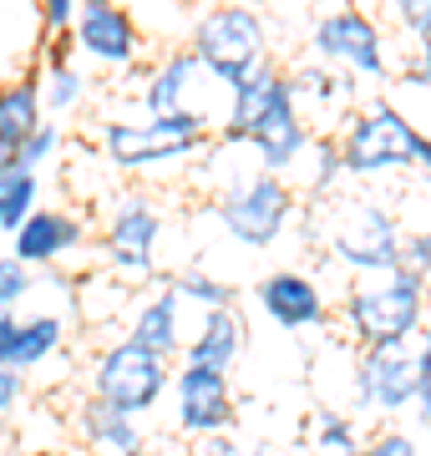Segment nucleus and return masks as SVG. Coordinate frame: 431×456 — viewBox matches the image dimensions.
<instances>
[{
  "mask_svg": "<svg viewBox=\"0 0 431 456\" xmlns=\"http://www.w3.org/2000/svg\"><path fill=\"white\" fill-rule=\"evenodd\" d=\"M427 310H431L427 279L401 264V269L365 274L361 284H350L340 320H346L355 345H396V340H416L427 330Z\"/></svg>",
  "mask_w": 431,
  "mask_h": 456,
  "instance_id": "nucleus-1",
  "label": "nucleus"
},
{
  "mask_svg": "<svg viewBox=\"0 0 431 456\" xmlns=\"http://www.w3.org/2000/svg\"><path fill=\"white\" fill-rule=\"evenodd\" d=\"M320 218H325V244L346 269L355 274H386L401 269V218L376 198L361 193H330L315 198Z\"/></svg>",
  "mask_w": 431,
  "mask_h": 456,
  "instance_id": "nucleus-2",
  "label": "nucleus"
},
{
  "mask_svg": "<svg viewBox=\"0 0 431 456\" xmlns=\"http://www.w3.org/2000/svg\"><path fill=\"white\" fill-rule=\"evenodd\" d=\"M335 142H340V158H346L350 178L406 173V167H421V152H427V137L391 102H370L365 112H350L346 127L335 132Z\"/></svg>",
  "mask_w": 431,
  "mask_h": 456,
  "instance_id": "nucleus-3",
  "label": "nucleus"
},
{
  "mask_svg": "<svg viewBox=\"0 0 431 456\" xmlns=\"http://www.w3.org/2000/svg\"><path fill=\"white\" fill-rule=\"evenodd\" d=\"M188 46L199 51L203 66H208L229 92L254 82L259 71H269V31H264V20H259V11L244 5V0L214 5V11L193 26V41H188Z\"/></svg>",
  "mask_w": 431,
  "mask_h": 456,
  "instance_id": "nucleus-4",
  "label": "nucleus"
},
{
  "mask_svg": "<svg viewBox=\"0 0 431 456\" xmlns=\"http://www.w3.org/2000/svg\"><path fill=\"white\" fill-rule=\"evenodd\" d=\"M416 355L411 340L396 345H361V355L350 365V411L355 416H401L416 406Z\"/></svg>",
  "mask_w": 431,
  "mask_h": 456,
  "instance_id": "nucleus-5",
  "label": "nucleus"
},
{
  "mask_svg": "<svg viewBox=\"0 0 431 456\" xmlns=\"http://www.w3.org/2000/svg\"><path fill=\"white\" fill-rule=\"evenodd\" d=\"M208 142V117L203 112H173V117H142V122H107L102 152L117 167H152L167 158H188Z\"/></svg>",
  "mask_w": 431,
  "mask_h": 456,
  "instance_id": "nucleus-6",
  "label": "nucleus"
},
{
  "mask_svg": "<svg viewBox=\"0 0 431 456\" xmlns=\"http://www.w3.org/2000/svg\"><path fill=\"white\" fill-rule=\"evenodd\" d=\"M167 391H173L167 355L137 345L133 335L107 345L97 355V365H92V395H102V401H112V406H122V411H133V416H148Z\"/></svg>",
  "mask_w": 431,
  "mask_h": 456,
  "instance_id": "nucleus-7",
  "label": "nucleus"
},
{
  "mask_svg": "<svg viewBox=\"0 0 431 456\" xmlns=\"http://www.w3.org/2000/svg\"><path fill=\"white\" fill-rule=\"evenodd\" d=\"M289 218H295V188H289V178L269 173V167H259L249 183H239V188H229V193L218 198V224H224V233L239 239V244H249V248L280 244Z\"/></svg>",
  "mask_w": 431,
  "mask_h": 456,
  "instance_id": "nucleus-8",
  "label": "nucleus"
},
{
  "mask_svg": "<svg viewBox=\"0 0 431 456\" xmlns=\"http://www.w3.org/2000/svg\"><path fill=\"white\" fill-rule=\"evenodd\" d=\"M173 421H178L183 436H193V441L233 431L239 401H233L229 370H208V365L183 360V370L173 375Z\"/></svg>",
  "mask_w": 431,
  "mask_h": 456,
  "instance_id": "nucleus-9",
  "label": "nucleus"
},
{
  "mask_svg": "<svg viewBox=\"0 0 431 456\" xmlns=\"http://www.w3.org/2000/svg\"><path fill=\"white\" fill-rule=\"evenodd\" d=\"M158 239H163V213L148 198H122L107 213V269L122 284H148L158 274Z\"/></svg>",
  "mask_w": 431,
  "mask_h": 456,
  "instance_id": "nucleus-10",
  "label": "nucleus"
},
{
  "mask_svg": "<svg viewBox=\"0 0 431 456\" xmlns=\"http://www.w3.org/2000/svg\"><path fill=\"white\" fill-rule=\"evenodd\" d=\"M310 46H315L320 61L340 66L350 77H386V46H381V31L376 20L355 11V5H340L330 16L315 20L310 31Z\"/></svg>",
  "mask_w": 431,
  "mask_h": 456,
  "instance_id": "nucleus-11",
  "label": "nucleus"
},
{
  "mask_svg": "<svg viewBox=\"0 0 431 456\" xmlns=\"http://www.w3.org/2000/svg\"><path fill=\"white\" fill-rule=\"evenodd\" d=\"M77 46L107 71H133L142 36H137L133 16L122 11V0H82L77 11Z\"/></svg>",
  "mask_w": 431,
  "mask_h": 456,
  "instance_id": "nucleus-12",
  "label": "nucleus"
},
{
  "mask_svg": "<svg viewBox=\"0 0 431 456\" xmlns=\"http://www.w3.org/2000/svg\"><path fill=\"white\" fill-rule=\"evenodd\" d=\"M259 310L280 330H315L330 320L320 279L299 274V269H274L269 279H259Z\"/></svg>",
  "mask_w": 431,
  "mask_h": 456,
  "instance_id": "nucleus-13",
  "label": "nucleus"
},
{
  "mask_svg": "<svg viewBox=\"0 0 431 456\" xmlns=\"http://www.w3.org/2000/svg\"><path fill=\"white\" fill-rule=\"evenodd\" d=\"M203 82H218V77L203 66L199 51H193V46H188V51H173L163 66H152V71H148V82H142L137 102H142V112H148V117L199 112V107H193V97H199Z\"/></svg>",
  "mask_w": 431,
  "mask_h": 456,
  "instance_id": "nucleus-14",
  "label": "nucleus"
},
{
  "mask_svg": "<svg viewBox=\"0 0 431 456\" xmlns=\"http://www.w3.org/2000/svg\"><path fill=\"white\" fill-rule=\"evenodd\" d=\"M295 107V92H289V77H280L274 66L259 71L254 82L233 86L229 92V112H224V137L229 142H249L254 132L264 127L269 117H280Z\"/></svg>",
  "mask_w": 431,
  "mask_h": 456,
  "instance_id": "nucleus-15",
  "label": "nucleus"
},
{
  "mask_svg": "<svg viewBox=\"0 0 431 456\" xmlns=\"http://www.w3.org/2000/svg\"><path fill=\"white\" fill-rule=\"evenodd\" d=\"M244 350H249V320H244V310L239 305H218V310H203V325L188 340L183 360L233 375V365L244 360Z\"/></svg>",
  "mask_w": 431,
  "mask_h": 456,
  "instance_id": "nucleus-16",
  "label": "nucleus"
},
{
  "mask_svg": "<svg viewBox=\"0 0 431 456\" xmlns=\"http://www.w3.org/2000/svg\"><path fill=\"white\" fill-rule=\"evenodd\" d=\"M82 218H71V213L61 208H36L26 224L11 233V254L16 259H26L31 269H46V264H61V254H71V248L82 244Z\"/></svg>",
  "mask_w": 431,
  "mask_h": 456,
  "instance_id": "nucleus-17",
  "label": "nucleus"
},
{
  "mask_svg": "<svg viewBox=\"0 0 431 456\" xmlns=\"http://www.w3.org/2000/svg\"><path fill=\"white\" fill-rule=\"evenodd\" d=\"M310 147H315V132H310V122L299 117V107L269 117L264 127L249 137V152L269 167V173H280V178H289V173L310 158Z\"/></svg>",
  "mask_w": 431,
  "mask_h": 456,
  "instance_id": "nucleus-18",
  "label": "nucleus"
},
{
  "mask_svg": "<svg viewBox=\"0 0 431 456\" xmlns=\"http://www.w3.org/2000/svg\"><path fill=\"white\" fill-rule=\"evenodd\" d=\"M289 92H295V107L305 122H315V117H340L350 107V71L330 61H305L289 71Z\"/></svg>",
  "mask_w": 431,
  "mask_h": 456,
  "instance_id": "nucleus-19",
  "label": "nucleus"
},
{
  "mask_svg": "<svg viewBox=\"0 0 431 456\" xmlns=\"http://www.w3.org/2000/svg\"><path fill=\"white\" fill-rule=\"evenodd\" d=\"M77 436L97 456H127L133 446H142V426H137L133 411L112 406L102 395H86L82 411H77Z\"/></svg>",
  "mask_w": 431,
  "mask_h": 456,
  "instance_id": "nucleus-20",
  "label": "nucleus"
},
{
  "mask_svg": "<svg viewBox=\"0 0 431 456\" xmlns=\"http://www.w3.org/2000/svg\"><path fill=\"white\" fill-rule=\"evenodd\" d=\"M183 299L173 284H163L158 294H148L142 305H137L133 314V340L137 345H148V350H158V355H183L188 350V340H183Z\"/></svg>",
  "mask_w": 431,
  "mask_h": 456,
  "instance_id": "nucleus-21",
  "label": "nucleus"
},
{
  "mask_svg": "<svg viewBox=\"0 0 431 456\" xmlns=\"http://www.w3.org/2000/svg\"><path fill=\"white\" fill-rule=\"evenodd\" d=\"M67 340V320L61 314H31V320H16V325L0 335V365H16V370H36L46 365Z\"/></svg>",
  "mask_w": 431,
  "mask_h": 456,
  "instance_id": "nucleus-22",
  "label": "nucleus"
},
{
  "mask_svg": "<svg viewBox=\"0 0 431 456\" xmlns=\"http://www.w3.org/2000/svg\"><path fill=\"white\" fill-rule=\"evenodd\" d=\"M41 112H46V97H41L36 82L0 86V137H11V142L26 147V137L41 127Z\"/></svg>",
  "mask_w": 431,
  "mask_h": 456,
  "instance_id": "nucleus-23",
  "label": "nucleus"
},
{
  "mask_svg": "<svg viewBox=\"0 0 431 456\" xmlns=\"http://www.w3.org/2000/svg\"><path fill=\"white\" fill-rule=\"evenodd\" d=\"M36 198H41L36 167H5V173H0V228L16 233V228L36 213Z\"/></svg>",
  "mask_w": 431,
  "mask_h": 456,
  "instance_id": "nucleus-24",
  "label": "nucleus"
},
{
  "mask_svg": "<svg viewBox=\"0 0 431 456\" xmlns=\"http://www.w3.org/2000/svg\"><path fill=\"white\" fill-rule=\"evenodd\" d=\"M310 446L315 456H355L365 446L361 436V421H355V411H315V421H310Z\"/></svg>",
  "mask_w": 431,
  "mask_h": 456,
  "instance_id": "nucleus-25",
  "label": "nucleus"
},
{
  "mask_svg": "<svg viewBox=\"0 0 431 456\" xmlns=\"http://www.w3.org/2000/svg\"><path fill=\"white\" fill-rule=\"evenodd\" d=\"M173 289L188 299V305H203V310H218V305H233V284H224V279H214L208 269H199V264H188V269H178V274L167 279Z\"/></svg>",
  "mask_w": 431,
  "mask_h": 456,
  "instance_id": "nucleus-26",
  "label": "nucleus"
},
{
  "mask_svg": "<svg viewBox=\"0 0 431 456\" xmlns=\"http://www.w3.org/2000/svg\"><path fill=\"white\" fill-rule=\"evenodd\" d=\"M41 97H46L51 112H77L82 97H86V77L67 61H51V77H46V92H41Z\"/></svg>",
  "mask_w": 431,
  "mask_h": 456,
  "instance_id": "nucleus-27",
  "label": "nucleus"
},
{
  "mask_svg": "<svg viewBox=\"0 0 431 456\" xmlns=\"http://www.w3.org/2000/svg\"><path fill=\"white\" fill-rule=\"evenodd\" d=\"M31 264L26 259H16V254H11V259H0V314L5 310H16L20 299H26V294H31Z\"/></svg>",
  "mask_w": 431,
  "mask_h": 456,
  "instance_id": "nucleus-28",
  "label": "nucleus"
},
{
  "mask_svg": "<svg viewBox=\"0 0 431 456\" xmlns=\"http://www.w3.org/2000/svg\"><path fill=\"white\" fill-rule=\"evenodd\" d=\"M401 264L411 269V274L431 279V218L421 228H411L406 239H401Z\"/></svg>",
  "mask_w": 431,
  "mask_h": 456,
  "instance_id": "nucleus-29",
  "label": "nucleus"
},
{
  "mask_svg": "<svg viewBox=\"0 0 431 456\" xmlns=\"http://www.w3.org/2000/svg\"><path fill=\"white\" fill-rule=\"evenodd\" d=\"M396 11V26L416 41H431V0H391Z\"/></svg>",
  "mask_w": 431,
  "mask_h": 456,
  "instance_id": "nucleus-30",
  "label": "nucleus"
},
{
  "mask_svg": "<svg viewBox=\"0 0 431 456\" xmlns=\"http://www.w3.org/2000/svg\"><path fill=\"white\" fill-rule=\"evenodd\" d=\"M355 456H421V446L406 431H376V436H365V446Z\"/></svg>",
  "mask_w": 431,
  "mask_h": 456,
  "instance_id": "nucleus-31",
  "label": "nucleus"
},
{
  "mask_svg": "<svg viewBox=\"0 0 431 456\" xmlns=\"http://www.w3.org/2000/svg\"><path fill=\"white\" fill-rule=\"evenodd\" d=\"M416 355H421V370H416V416L427 421L431 416V325L416 335Z\"/></svg>",
  "mask_w": 431,
  "mask_h": 456,
  "instance_id": "nucleus-32",
  "label": "nucleus"
},
{
  "mask_svg": "<svg viewBox=\"0 0 431 456\" xmlns=\"http://www.w3.org/2000/svg\"><path fill=\"white\" fill-rule=\"evenodd\" d=\"M77 11H82V0H41V31L51 36L77 31Z\"/></svg>",
  "mask_w": 431,
  "mask_h": 456,
  "instance_id": "nucleus-33",
  "label": "nucleus"
},
{
  "mask_svg": "<svg viewBox=\"0 0 431 456\" xmlns=\"http://www.w3.org/2000/svg\"><path fill=\"white\" fill-rule=\"evenodd\" d=\"M56 147H61V132L51 127V122H41V127L26 137V147H20V167H41Z\"/></svg>",
  "mask_w": 431,
  "mask_h": 456,
  "instance_id": "nucleus-34",
  "label": "nucleus"
},
{
  "mask_svg": "<svg viewBox=\"0 0 431 456\" xmlns=\"http://www.w3.org/2000/svg\"><path fill=\"white\" fill-rule=\"evenodd\" d=\"M20 401H26V370H16V365H0V416H11Z\"/></svg>",
  "mask_w": 431,
  "mask_h": 456,
  "instance_id": "nucleus-35",
  "label": "nucleus"
},
{
  "mask_svg": "<svg viewBox=\"0 0 431 456\" xmlns=\"http://www.w3.org/2000/svg\"><path fill=\"white\" fill-rule=\"evenodd\" d=\"M199 456H249L244 441H233V431H218V436H203L199 441Z\"/></svg>",
  "mask_w": 431,
  "mask_h": 456,
  "instance_id": "nucleus-36",
  "label": "nucleus"
},
{
  "mask_svg": "<svg viewBox=\"0 0 431 456\" xmlns=\"http://www.w3.org/2000/svg\"><path fill=\"white\" fill-rule=\"evenodd\" d=\"M411 82H416V86H427V92H431V41H421V51H416Z\"/></svg>",
  "mask_w": 431,
  "mask_h": 456,
  "instance_id": "nucleus-37",
  "label": "nucleus"
},
{
  "mask_svg": "<svg viewBox=\"0 0 431 456\" xmlns=\"http://www.w3.org/2000/svg\"><path fill=\"white\" fill-rule=\"evenodd\" d=\"M5 167H20V142H11V137H0V173Z\"/></svg>",
  "mask_w": 431,
  "mask_h": 456,
  "instance_id": "nucleus-38",
  "label": "nucleus"
},
{
  "mask_svg": "<svg viewBox=\"0 0 431 456\" xmlns=\"http://www.w3.org/2000/svg\"><path fill=\"white\" fill-rule=\"evenodd\" d=\"M127 456H167V452H163V446H148V441H142V446H133Z\"/></svg>",
  "mask_w": 431,
  "mask_h": 456,
  "instance_id": "nucleus-39",
  "label": "nucleus"
},
{
  "mask_svg": "<svg viewBox=\"0 0 431 456\" xmlns=\"http://www.w3.org/2000/svg\"><path fill=\"white\" fill-rule=\"evenodd\" d=\"M249 456H280V446H269V441H259V446H249Z\"/></svg>",
  "mask_w": 431,
  "mask_h": 456,
  "instance_id": "nucleus-40",
  "label": "nucleus"
},
{
  "mask_svg": "<svg viewBox=\"0 0 431 456\" xmlns=\"http://www.w3.org/2000/svg\"><path fill=\"white\" fill-rule=\"evenodd\" d=\"M421 436H427V452H431V416L421 421Z\"/></svg>",
  "mask_w": 431,
  "mask_h": 456,
  "instance_id": "nucleus-41",
  "label": "nucleus"
},
{
  "mask_svg": "<svg viewBox=\"0 0 431 456\" xmlns=\"http://www.w3.org/2000/svg\"><path fill=\"white\" fill-rule=\"evenodd\" d=\"M427 305H431V279H427Z\"/></svg>",
  "mask_w": 431,
  "mask_h": 456,
  "instance_id": "nucleus-42",
  "label": "nucleus"
}]
</instances>
